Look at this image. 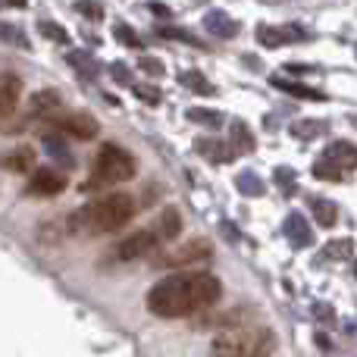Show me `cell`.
<instances>
[{
  "label": "cell",
  "instance_id": "26",
  "mask_svg": "<svg viewBox=\"0 0 357 357\" xmlns=\"http://www.w3.org/2000/svg\"><path fill=\"white\" fill-rule=\"evenodd\" d=\"M235 185H238V191H241V195H248V197H260V195H264V182H260V176L251 173V169H245V173L235 176Z\"/></svg>",
  "mask_w": 357,
  "mask_h": 357
},
{
  "label": "cell",
  "instance_id": "24",
  "mask_svg": "<svg viewBox=\"0 0 357 357\" xmlns=\"http://www.w3.org/2000/svg\"><path fill=\"white\" fill-rule=\"evenodd\" d=\"M178 82H182L185 88H191L195 94H204V98H213V94H216V88L210 85V82L204 79L197 69H185V73H178Z\"/></svg>",
  "mask_w": 357,
  "mask_h": 357
},
{
  "label": "cell",
  "instance_id": "12",
  "mask_svg": "<svg viewBox=\"0 0 357 357\" xmlns=\"http://www.w3.org/2000/svg\"><path fill=\"white\" fill-rule=\"evenodd\" d=\"M0 169H6V173H35V148L16 144L13 151H3L0 154Z\"/></svg>",
  "mask_w": 357,
  "mask_h": 357
},
{
  "label": "cell",
  "instance_id": "10",
  "mask_svg": "<svg viewBox=\"0 0 357 357\" xmlns=\"http://www.w3.org/2000/svg\"><path fill=\"white\" fill-rule=\"evenodd\" d=\"M310 31L301 25H257V41L264 47H289V44L307 41Z\"/></svg>",
  "mask_w": 357,
  "mask_h": 357
},
{
  "label": "cell",
  "instance_id": "7",
  "mask_svg": "<svg viewBox=\"0 0 357 357\" xmlns=\"http://www.w3.org/2000/svg\"><path fill=\"white\" fill-rule=\"evenodd\" d=\"M19 94H22V79L10 69L0 73V132L13 129V119L19 110Z\"/></svg>",
  "mask_w": 357,
  "mask_h": 357
},
{
  "label": "cell",
  "instance_id": "27",
  "mask_svg": "<svg viewBox=\"0 0 357 357\" xmlns=\"http://www.w3.org/2000/svg\"><path fill=\"white\" fill-rule=\"evenodd\" d=\"M185 116L191 119V123H197V126H207V129H220L222 126V116L216 110H207V107H191Z\"/></svg>",
  "mask_w": 357,
  "mask_h": 357
},
{
  "label": "cell",
  "instance_id": "8",
  "mask_svg": "<svg viewBox=\"0 0 357 357\" xmlns=\"http://www.w3.org/2000/svg\"><path fill=\"white\" fill-rule=\"evenodd\" d=\"M50 126H54V132H60V135H66V138H79V142H91L100 129L98 119H94L91 113H82V110L63 113V116H56Z\"/></svg>",
  "mask_w": 357,
  "mask_h": 357
},
{
  "label": "cell",
  "instance_id": "16",
  "mask_svg": "<svg viewBox=\"0 0 357 357\" xmlns=\"http://www.w3.org/2000/svg\"><path fill=\"white\" fill-rule=\"evenodd\" d=\"M204 29H207L213 38H220V41H229V38L238 35V22L222 10H210L207 16H204Z\"/></svg>",
  "mask_w": 357,
  "mask_h": 357
},
{
  "label": "cell",
  "instance_id": "11",
  "mask_svg": "<svg viewBox=\"0 0 357 357\" xmlns=\"http://www.w3.org/2000/svg\"><path fill=\"white\" fill-rule=\"evenodd\" d=\"M63 98L54 91V88H44V91L31 94L29 100V119H44V123H54L56 116H63Z\"/></svg>",
  "mask_w": 357,
  "mask_h": 357
},
{
  "label": "cell",
  "instance_id": "42",
  "mask_svg": "<svg viewBox=\"0 0 357 357\" xmlns=\"http://www.w3.org/2000/svg\"><path fill=\"white\" fill-rule=\"evenodd\" d=\"M260 3H270V6H279V3H291V0H260Z\"/></svg>",
  "mask_w": 357,
  "mask_h": 357
},
{
  "label": "cell",
  "instance_id": "2",
  "mask_svg": "<svg viewBox=\"0 0 357 357\" xmlns=\"http://www.w3.org/2000/svg\"><path fill=\"white\" fill-rule=\"evenodd\" d=\"M135 210H138V204L132 195H126V191H107V195L88 201L85 207H79L69 216L66 232L82 235V238L119 232L123 226H129V222L135 220Z\"/></svg>",
  "mask_w": 357,
  "mask_h": 357
},
{
  "label": "cell",
  "instance_id": "5",
  "mask_svg": "<svg viewBox=\"0 0 357 357\" xmlns=\"http://www.w3.org/2000/svg\"><path fill=\"white\" fill-rule=\"evenodd\" d=\"M210 257H213V245L207 238H191V241H182V245L167 248L163 254H154L151 266L154 270H182V266L207 264Z\"/></svg>",
  "mask_w": 357,
  "mask_h": 357
},
{
  "label": "cell",
  "instance_id": "44",
  "mask_svg": "<svg viewBox=\"0 0 357 357\" xmlns=\"http://www.w3.org/2000/svg\"><path fill=\"white\" fill-rule=\"evenodd\" d=\"M354 54H357V50H354Z\"/></svg>",
  "mask_w": 357,
  "mask_h": 357
},
{
  "label": "cell",
  "instance_id": "13",
  "mask_svg": "<svg viewBox=\"0 0 357 357\" xmlns=\"http://www.w3.org/2000/svg\"><path fill=\"white\" fill-rule=\"evenodd\" d=\"M282 232H285V238L291 241V248H298V251H304V248L314 245V229H310V222L304 220L301 213H289V216H285Z\"/></svg>",
  "mask_w": 357,
  "mask_h": 357
},
{
  "label": "cell",
  "instance_id": "1",
  "mask_svg": "<svg viewBox=\"0 0 357 357\" xmlns=\"http://www.w3.org/2000/svg\"><path fill=\"white\" fill-rule=\"evenodd\" d=\"M222 295V282L213 273H176L148 291V310L163 320L191 317L197 310L216 304Z\"/></svg>",
  "mask_w": 357,
  "mask_h": 357
},
{
  "label": "cell",
  "instance_id": "29",
  "mask_svg": "<svg viewBox=\"0 0 357 357\" xmlns=\"http://www.w3.org/2000/svg\"><path fill=\"white\" fill-rule=\"evenodd\" d=\"M351 238H335V241H329L326 248H323V254L320 257L323 260H348L351 257Z\"/></svg>",
  "mask_w": 357,
  "mask_h": 357
},
{
  "label": "cell",
  "instance_id": "25",
  "mask_svg": "<svg viewBox=\"0 0 357 357\" xmlns=\"http://www.w3.org/2000/svg\"><path fill=\"white\" fill-rule=\"evenodd\" d=\"M0 41L3 44H13V47H22V50H31V41L19 25L13 22H0Z\"/></svg>",
  "mask_w": 357,
  "mask_h": 357
},
{
  "label": "cell",
  "instance_id": "17",
  "mask_svg": "<svg viewBox=\"0 0 357 357\" xmlns=\"http://www.w3.org/2000/svg\"><path fill=\"white\" fill-rule=\"evenodd\" d=\"M154 235L163 241V245H169L173 238H178V232H182V213H178L176 207H167L160 216L154 220Z\"/></svg>",
  "mask_w": 357,
  "mask_h": 357
},
{
  "label": "cell",
  "instance_id": "6",
  "mask_svg": "<svg viewBox=\"0 0 357 357\" xmlns=\"http://www.w3.org/2000/svg\"><path fill=\"white\" fill-rule=\"evenodd\" d=\"M160 245H163V241L154 235V229H142V232L126 235V238L110 251V260H119V264L142 260V257H151V254H154Z\"/></svg>",
  "mask_w": 357,
  "mask_h": 357
},
{
  "label": "cell",
  "instance_id": "22",
  "mask_svg": "<svg viewBox=\"0 0 357 357\" xmlns=\"http://www.w3.org/2000/svg\"><path fill=\"white\" fill-rule=\"evenodd\" d=\"M66 63L82 75V79H98V73H100L94 56L85 54V50H66Z\"/></svg>",
  "mask_w": 357,
  "mask_h": 357
},
{
  "label": "cell",
  "instance_id": "14",
  "mask_svg": "<svg viewBox=\"0 0 357 357\" xmlns=\"http://www.w3.org/2000/svg\"><path fill=\"white\" fill-rule=\"evenodd\" d=\"M323 163H329V167H335V169H354L357 167V144L351 142H333V144H326V151H323V157H320Z\"/></svg>",
  "mask_w": 357,
  "mask_h": 357
},
{
  "label": "cell",
  "instance_id": "36",
  "mask_svg": "<svg viewBox=\"0 0 357 357\" xmlns=\"http://www.w3.org/2000/svg\"><path fill=\"white\" fill-rule=\"evenodd\" d=\"M135 94H138V100H144L148 107H160V88H154V85H135Z\"/></svg>",
  "mask_w": 357,
  "mask_h": 357
},
{
  "label": "cell",
  "instance_id": "33",
  "mask_svg": "<svg viewBox=\"0 0 357 357\" xmlns=\"http://www.w3.org/2000/svg\"><path fill=\"white\" fill-rule=\"evenodd\" d=\"M75 13L85 19H104V3L100 0H75Z\"/></svg>",
  "mask_w": 357,
  "mask_h": 357
},
{
  "label": "cell",
  "instance_id": "37",
  "mask_svg": "<svg viewBox=\"0 0 357 357\" xmlns=\"http://www.w3.org/2000/svg\"><path fill=\"white\" fill-rule=\"evenodd\" d=\"M110 75H113V82H119V85H132V69L126 66V63H113Z\"/></svg>",
  "mask_w": 357,
  "mask_h": 357
},
{
  "label": "cell",
  "instance_id": "3",
  "mask_svg": "<svg viewBox=\"0 0 357 357\" xmlns=\"http://www.w3.org/2000/svg\"><path fill=\"white\" fill-rule=\"evenodd\" d=\"M276 351V335L264 326H238L220 333L210 345L213 357H270Z\"/></svg>",
  "mask_w": 357,
  "mask_h": 357
},
{
  "label": "cell",
  "instance_id": "9",
  "mask_svg": "<svg viewBox=\"0 0 357 357\" xmlns=\"http://www.w3.org/2000/svg\"><path fill=\"white\" fill-rule=\"evenodd\" d=\"M66 191V176L54 167H38L31 173L29 185H25V195L29 197H56Z\"/></svg>",
  "mask_w": 357,
  "mask_h": 357
},
{
  "label": "cell",
  "instance_id": "41",
  "mask_svg": "<svg viewBox=\"0 0 357 357\" xmlns=\"http://www.w3.org/2000/svg\"><path fill=\"white\" fill-rule=\"evenodd\" d=\"M0 3H6V6H25L29 0H0Z\"/></svg>",
  "mask_w": 357,
  "mask_h": 357
},
{
  "label": "cell",
  "instance_id": "39",
  "mask_svg": "<svg viewBox=\"0 0 357 357\" xmlns=\"http://www.w3.org/2000/svg\"><path fill=\"white\" fill-rule=\"evenodd\" d=\"M148 10L157 13V16H163V19H173V10H169V6H163V3H148Z\"/></svg>",
  "mask_w": 357,
  "mask_h": 357
},
{
  "label": "cell",
  "instance_id": "15",
  "mask_svg": "<svg viewBox=\"0 0 357 357\" xmlns=\"http://www.w3.org/2000/svg\"><path fill=\"white\" fill-rule=\"evenodd\" d=\"M195 151L201 157H207L210 163H232L235 157V148L229 142H220V138H197L195 142Z\"/></svg>",
  "mask_w": 357,
  "mask_h": 357
},
{
  "label": "cell",
  "instance_id": "4",
  "mask_svg": "<svg viewBox=\"0 0 357 357\" xmlns=\"http://www.w3.org/2000/svg\"><path fill=\"white\" fill-rule=\"evenodd\" d=\"M135 173H138L135 157H132L126 148H119L116 142H107V144H100L94 160H91V178L85 182V191L129 182V178H135Z\"/></svg>",
  "mask_w": 357,
  "mask_h": 357
},
{
  "label": "cell",
  "instance_id": "35",
  "mask_svg": "<svg viewBox=\"0 0 357 357\" xmlns=\"http://www.w3.org/2000/svg\"><path fill=\"white\" fill-rule=\"evenodd\" d=\"M314 176H317V178H326V182H342V178H345V173H342V169L329 167V163H323V160L314 163Z\"/></svg>",
  "mask_w": 357,
  "mask_h": 357
},
{
  "label": "cell",
  "instance_id": "38",
  "mask_svg": "<svg viewBox=\"0 0 357 357\" xmlns=\"http://www.w3.org/2000/svg\"><path fill=\"white\" fill-rule=\"evenodd\" d=\"M282 69H289V73L291 75H304V73H317V69L314 66H301V63H285V66Z\"/></svg>",
  "mask_w": 357,
  "mask_h": 357
},
{
  "label": "cell",
  "instance_id": "43",
  "mask_svg": "<svg viewBox=\"0 0 357 357\" xmlns=\"http://www.w3.org/2000/svg\"><path fill=\"white\" fill-rule=\"evenodd\" d=\"M354 273H357V264H354Z\"/></svg>",
  "mask_w": 357,
  "mask_h": 357
},
{
  "label": "cell",
  "instance_id": "20",
  "mask_svg": "<svg viewBox=\"0 0 357 357\" xmlns=\"http://www.w3.org/2000/svg\"><path fill=\"white\" fill-rule=\"evenodd\" d=\"M273 85L279 88V91L291 94V98H301V100H326V94L320 91V88H310V85H301V82H291V79H282V75H276V79H270Z\"/></svg>",
  "mask_w": 357,
  "mask_h": 357
},
{
  "label": "cell",
  "instance_id": "34",
  "mask_svg": "<svg viewBox=\"0 0 357 357\" xmlns=\"http://www.w3.org/2000/svg\"><path fill=\"white\" fill-rule=\"evenodd\" d=\"M138 69H142L144 75H151V79H163V73H167V66H163L157 56H142V60H138Z\"/></svg>",
  "mask_w": 357,
  "mask_h": 357
},
{
  "label": "cell",
  "instance_id": "28",
  "mask_svg": "<svg viewBox=\"0 0 357 357\" xmlns=\"http://www.w3.org/2000/svg\"><path fill=\"white\" fill-rule=\"evenodd\" d=\"M157 35H160V38H169V41H182V44H191V47L207 50V44H201L195 35H191V31L176 29V25H160V29H157Z\"/></svg>",
  "mask_w": 357,
  "mask_h": 357
},
{
  "label": "cell",
  "instance_id": "32",
  "mask_svg": "<svg viewBox=\"0 0 357 357\" xmlns=\"http://www.w3.org/2000/svg\"><path fill=\"white\" fill-rule=\"evenodd\" d=\"M276 185L282 188V195H285V197L295 195V188H298L295 169H289V167H276Z\"/></svg>",
  "mask_w": 357,
  "mask_h": 357
},
{
  "label": "cell",
  "instance_id": "19",
  "mask_svg": "<svg viewBox=\"0 0 357 357\" xmlns=\"http://www.w3.org/2000/svg\"><path fill=\"white\" fill-rule=\"evenodd\" d=\"M44 151H47V154L66 169L75 163L73 151H69V144H66V135H60V132H47V135H44Z\"/></svg>",
  "mask_w": 357,
  "mask_h": 357
},
{
  "label": "cell",
  "instance_id": "31",
  "mask_svg": "<svg viewBox=\"0 0 357 357\" xmlns=\"http://www.w3.org/2000/svg\"><path fill=\"white\" fill-rule=\"evenodd\" d=\"M38 31H41L44 38H50V41H56V44H69V31L63 29V25H56L54 19H41V22H38Z\"/></svg>",
  "mask_w": 357,
  "mask_h": 357
},
{
  "label": "cell",
  "instance_id": "30",
  "mask_svg": "<svg viewBox=\"0 0 357 357\" xmlns=\"http://www.w3.org/2000/svg\"><path fill=\"white\" fill-rule=\"evenodd\" d=\"M113 38H116L119 44H126V47H132V50L142 47V38H138V31L132 29V25H126V22H116V25H113Z\"/></svg>",
  "mask_w": 357,
  "mask_h": 357
},
{
  "label": "cell",
  "instance_id": "18",
  "mask_svg": "<svg viewBox=\"0 0 357 357\" xmlns=\"http://www.w3.org/2000/svg\"><path fill=\"white\" fill-rule=\"evenodd\" d=\"M229 144L235 148V154H254V148H257L254 132L248 129L241 119H232V123H229Z\"/></svg>",
  "mask_w": 357,
  "mask_h": 357
},
{
  "label": "cell",
  "instance_id": "40",
  "mask_svg": "<svg viewBox=\"0 0 357 357\" xmlns=\"http://www.w3.org/2000/svg\"><path fill=\"white\" fill-rule=\"evenodd\" d=\"M222 235H226L229 241H241V235L235 232V226H232V222H222Z\"/></svg>",
  "mask_w": 357,
  "mask_h": 357
},
{
  "label": "cell",
  "instance_id": "21",
  "mask_svg": "<svg viewBox=\"0 0 357 357\" xmlns=\"http://www.w3.org/2000/svg\"><path fill=\"white\" fill-rule=\"evenodd\" d=\"M307 204H310V210H314V216L320 220V226H323V229H333L335 222H339V207H335L333 201L310 195V197H307Z\"/></svg>",
  "mask_w": 357,
  "mask_h": 357
},
{
  "label": "cell",
  "instance_id": "23",
  "mask_svg": "<svg viewBox=\"0 0 357 357\" xmlns=\"http://www.w3.org/2000/svg\"><path fill=\"white\" fill-rule=\"evenodd\" d=\"M326 129H329V123H323V119H295L289 132L295 138H301V142H310V138H320Z\"/></svg>",
  "mask_w": 357,
  "mask_h": 357
}]
</instances>
